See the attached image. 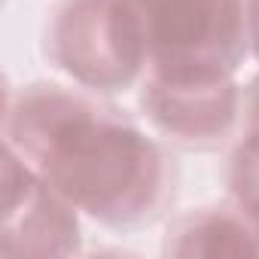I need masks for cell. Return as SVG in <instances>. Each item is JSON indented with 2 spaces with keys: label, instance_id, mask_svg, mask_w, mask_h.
Here are the masks:
<instances>
[{
  "label": "cell",
  "instance_id": "obj_1",
  "mask_svg": "<svg viewBox=\"0 0 259 259\" xmlns=\"http://www.w3.org/2000/svg\"><path fill=\"white\" fill-rule=\"evenodd\" d=\"M4 147L46 177L82 217L107 229L150 226L174 201L177 171L165 147L79 85L13 89Z\"/></svg>",
  "mask_w": 259,
  "mask_h": 259
},
{
  "label": "cell",
  "instance_id": "obj_2",
  "mask_svg": "<svg viewBox=\"0 0 259 259\" xmlns=\"http://www.w3.org/2000/svg\"><path fill=\"white\" fill-rule=\"evenodd\" d=\"M46 58L95 95L135 89L150 67L147 40L128 0H64L46 25Z\"/></svg>",
  "mask_w": 259,
  "mask_h": 259
},
{
  "label": "cell",
  "instance_id": "obj_3",
  "mask_svg": "<svg viewBox=\"0 0 259 259\" xmlns=\"http://www.w3.org/2000/svg\"><path fill=\"white\" fill-rule=\"evenodd\" d=\"M147 40V73L235 76L250 55L247 0H128Z\"/></svg>",
  "mask_w": 259,
  "mask_h": 259
},
{
  "label": "cell",
  "instance_id": "obj_4",
  "mask_svg": "<svg viewBox=\"0 0 259 259\" xmlns=\"http://www.w3.org/2000/svg\"><path fill=\"white\" fill-rule=\"evenodd\" d=\"M241 104L244 92L235 76H144V119L183 150H213L235 138Z\"/></svg>",
  "mask_w": 259,
  "mask_h": 259
},
{
  "label": "cell",
  "instance_id": "obj_5",
  "mask_svg": "<svg viewBox=\"0 0 259 259\" xmlns=\"http://www.w3.org/2000/svg\"><path fill=\"white\" fill-rule=\"evenodd\" d=\"M79 217L46 177L4 147L0 256H70L82 247Z\"/></svg>",
  "mask_w": 259,
  "mask_h": 259
},
{
  "label": "cell",
  "instance_id": "obj_6",
  "mask_svg": "<svg viewBox=\"0 0 259 259\" xmlns=\"http://www.w3.org/2000/svg\"><path fill=\"white\" fill-rule=\"evenodd\" d=\"M162 250L168 256H259V223L235 201L198 207L168 226Z\"/></svg>",
  "mask_w": 259,
  "mask_h": 259
},
{
  "label": "cell",
  "instance_id": "obj_7",
  "mask_svg": "<svg viewBox=\"0 0 259 259\" xmlns=\"http://www.w3.org/2000/svg\"><path fill=\"white\" fill-rule=\"evenodd\" d=\"M229 198L259 223V76L244 89L241 122L229 159Z\"/></svg>",
  "mask_w": 259,
  "mask_h": 259
},
{
  "label": "cell",
  "instance_id": "obj_8",
  "mask_svg": "<svg viewBox=\"0 0 259 259\" xmlns=\"http://www.w3.org/2000/svg\"><path fill=\"white\" fill-rule=\"evenodd\" d=\"M247 37H250V55L259 61V0H247Z\"/></svg>",
  "mask_w": 259,
  "mask_h": 259
}]
</instances>
